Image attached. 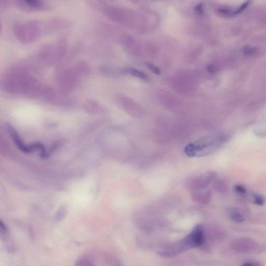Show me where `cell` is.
<instances>
[{"label":"cell","instance_id":"obj_1","mask_svg":"<svg viewBox=\"0 0 266 266\" xmlns=\"http://www.w3.org/2000/svg\"><path fill=\"white\" fill-rule=\"evenodd\" d=\"M24 64L11 68L2 80V87L8 94L31 99L44 96L47 87L30 74Z\"/></svg>","mask_w":266,"mask_h":266},{"label":"cell","instance_id":"obj_2","mask_svg":"<svg viewBox=\"0 0 266 266\" xmlns=\"http://www.w3.org/2000/svg\"><path fill=\"white\" fill-rule=\"evenodd\" d=\"M67 44L64 40L42 47L26 65L30 68L38 69L51 66L59 62L65 55Z\"/></svg>","mask_w":266,"mask_h":266},{"label":"cell","instance_id":"obj_3","mask_svg":"<svg viewBox=\"0 0 266 266\" xmlns=\"http://www.w3.org/2000/svg\"><path fill=\"white\" fill-rule=\"evenodd\" d=\"M90 71V66L83 61H79L71 67L61 70L57 77L59 90L69 94L78 87L83 78L89 74Z\"/></svg>","mask_w":266,"mask_h":266},{"label":"cell","instance_id":"obj_4","mask_svg":"<svg viewBox=\"0 0 266 266\" xmlns=\"http://www.w3.org/2000/svg\"><path fill=\"white\" fill-rule=\"evenodd\" d=\"M228 140V135L225 133L206 136L187 145L184 152L189 157L206 156L222 147Z\"/></svg>","mask_w":266,"mask_h":266},{"label":"cell","instance_id":"obj_5","mask_svg":"<svg viewBox=\"0 0 266 266\" xmlns=\"http://www.w3.org/2000/svg\"><path fill=\"white\" fill-rule=\"evenodd\" d=\"M13 33L21 43H31L41 36L49 33L47 20H34L18 23L13 28Z\"/></svg>","mask_w":266,"mask_h":266},{"label":"cell","instance_id":"obj_6","mask_svg":"<svg viewBox=\"0 0 266 266\" xmlns=\"http://www.w3.org/2000/svg\"><path fill=\"white\" fill-rule=\"evenodd\" d=\"M230 247L236 253L247 254H259L264 250L262 244L247 237L237 238L233 240Z\"/></svg>","mask_w":266,"mask_h":266},{"label":"cell","instance_id":"obj_7","mask_svg":"<svg viewBox=\"0 0 266 266\" xmlns=\"http://www.w3.org/2000/svg\"><path fill=\"white\" fill-rule=\"evenodd\" d=\"M216 174L208 172L189 178L186 182V188L193 192L205 189L216 178Z\"/></svg>","mask_w":266,"mask_h":266},{"label":"cell","instance_id":"obj_8","mask_svg":"<svg viewBox=\"0 0 266 266\" xmlns=\"http://www.w3.org/2000/svg\"><path fill=\"white\" fill-rule=\"evenodd\" d=\"M43 97L50 103L56 105L68 106L73 103V99L69 94L49 87H47Z\"/></svg>","mask_w":266,"mask_h":266},{"label":"cell","instance_id":"obj_9","mask_svg":"<svg viewBox=\"0 0 266 266\" xmlns=\"http://www.w3.org/2000/svg\"><path fill=\"white\" fill-rule=\"evenodd\" d=\"M183 240L188 250L201 246L204 242V232L202 226L198 225L195 227Z\"/></svg>","mask_w":266,"mask_h":266},{"label":"cell","instance_id":"obj_10","mask_svg":"<svg viewBox=\"0 0 266 266\" xmlns=\"http://www.w3.org/2000/svg\"><path fill=\"white\" fill-rule=\"evenodd\" d=\"M16 4L19 8L26 11L43 10L48 8V5L44 2L34 0H17Z\"/></svg>","mask_w":266,"mask_h":266},{"label":"cell","instance_id":"obj_11","mask_svg":"<svg viewBox=\"0 0 266 266\" xmlns=\"http://www.w3.org/2000/svg\"><path fill=\"white\" fill-rule=\"evenodd\" d=\"M7 128L14 143L21 151L25 153H30L35 150L34 144L31 146H27L24 144L16 130L11 125L7 124Z\"/></svg>","mask_w":266,"mask_h":266},{"label":"cell","instance_id":"obj_12","mask_svg":"<svg viewBox=\"0 0 266 266\" xmlns=\"http://www.w3.org/2000/svg\"><path fill=\"white\" fill-rule=\"evenodd\" d=\"M205 189L192 192V197L193 200L202 204H208L211 199V192L209 190L205 191Z\"/></svg>","mask_w":266,"mask_h":266},{"label":"cell","instance_id":"obj_13","mask_svg":"<svg viewBox=\"0 0 266 266\" xmlns=\"http://www.w3.org/2000/svg\"><path fill=\"white\" fill-rule=\"evenodd\" d=\"M228 214L230 219L236 223H242L246 219L245 215L240 210L235 207L229 208Z\"/></svg>","mask_w":266,"mask_h":266},{"label":"cell","instance_id":"obj_14","mask_svg":"<svg viewBox=\"0 0 266 266\" xmlns=\"http://www.w3.org/2000/svg\"><path fill=\"white\" fill-rule=\"evenodd\" d=\"M84 107L89 113L98 114L102 110V107L99 103L93 100H87L84 104Z\"/></svg>","mask_w":266,"mask_h":266},{"label":"cell","instance_id":"obj_15","mask_svg":"<svg viewBox=\"0 0 266 266\" xmlns=\"http://www.w3.org/2000/svg\"><path fill=\"white\" fill-rule=\"evenodd\" d=\"M250 193V198L254 204L259 206H262L265 204L266 200L263 195L254 192Z\"/></svg>","mask_w":266,"mask_h":266},{"label":"cell","instance_id":"obj_16","mask_svg":"<svg viewBox=\"0 0 266 266\" xmlns=\"http://www.w3.org/2000/svg\"><path fill=\"white\" fill-rule=\"evenodd\" d=\"M75 266H95V265L90 257L82 256L76 260Z\"/></svg>","mask_w":266,"mask_h":266},{"label":"cell","instance_id":"obj_17","mask_svg":"<svg viewBox=\"0 0 266 266\" xmlns=\"http://www.w3.org/2000/svg\"><path fill=\"white\" fill-rule=\"evenodd\" d=\"M66 208L65 207H61L58 209L55 216V220L57 221H60L63 219L66 215Z\"/></svg>","mask_w":266,"mask_h":266},{"label":"cell","instance_id":"obj_18","mask_svg":"<svg viewBox=\"0 0 266 266\" xmlns=\"http://www.w3.org/2000/svg\"><path fill=\"white\" fill-rule=\"evenodd\" d=\"M234 191L238 195L241 196V197H245L248 191L246 188L242 185H236L234 187Z\"/></svg>","mask_w":266,"mask_h":266},{"label":"cell","instance_id":"obj_19","mask_svg":"<svg viewBox=\"0 0 266 266\" xmlns=\"http://www.w3.org/2000/svg\"><path fill=\"white\" fill-rule=\"evenodd\" d=\"M241 266H261V264L258 261L248 260L244 262Z\"/></svg>","mask_w":266,"mask_h":266},{"label":"cell","instance_id":"obj_20","mask_svg":"<svg viewBox=\"0 0 266 266\" xmlns=\"http://www.w3.org/2000/svg\"><path fill=\"white\" fill-rule=\"evenodd\" d=\"M0 232H1L2 234L4 235H6L8 233L7 227L2 221L0 222Z\"/></svg>","mask_w":266,"mask_h":266},{"label":"cell","instance_id":"obj_21","mask_svg":"<svg viewBox=\"0 0 266 266\" xmlns=\"http://www.w3.org/2000/svg\"><path fill=\"white\" fill-rule=\"evenodd\" d=\"M117 266H121V265H120L119 264H118Z\"/></svg>","mask_w":266,"mask_h":266}]
</instances>
